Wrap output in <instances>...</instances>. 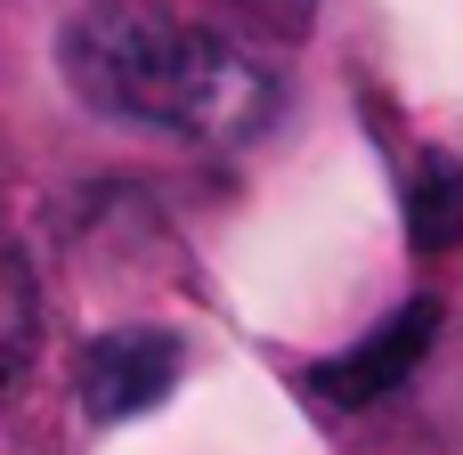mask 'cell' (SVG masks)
Instances as JSON below:
<instances>
[{"label": "cell", "mask_w": 463, "mask_h": 455, "mask_svg": "<svg viewBox=\"0 0 463 455\" xmlns=\"http://www.w3.org/2000/svg\"><path fill=\"white\" fill-rule=\"evenodd\" d=\"M57 65L73 98L106 122H146L179 138H252L277 114L269 65H252L228 33L163 16L146 0H90L57 33Z\"/></svg>", "instance_id": "6da1fadb"}, {"label": "cell", "mask_w": 463, "mask_h": 455, "mask_svg": "<svg viewBox=\"0 0 463 455\" xmlns=\"http://www.w3.org/2000/svg\"><path fill=\"white\" fill-rule=\"evenodd\" d=\"M171 383H179V342L155 334V326H122V334H98L81 350V407H90V423H130V415L163 407Z\"/></svg>", "instance_id": "7a4b0ae2"}, {"label": "cell", "mask_w": 463, "mask_h": 455, "mask_svg": "<svg viewBox=\"0 0 463 455\" xmlns=\"http://www.w3.org/2000/svg\"><path fill=\"white\" fill-rule=\"evenodd\" d=\"M439 342V301H407L391 326H374L358 350H342V358H326L317 374H309V391H326L334 407H374V399H391L415 366H423V350Z\"/></svg>", "instance_id": "3957f363"}, {"label": "cell", "mask_w": 463, "mask_h": 455, "mask_svg": "<svg viewBox=\"0 0 463 455\" xmlns=\"http://www.w3.org/2000/svg\"><path fill=\"white\" fill-rule=\"evenodd\" d=\"M407 236L415 252H448L463 244V163L456 155H423L407 179Z\"/></svg>", "instance_id": "277c9868"}, {"label": "cell", "mask_w": 463, "mask_h": 455, "mask_svg": "<svg viewBox=\"0 0 463 455\" xmlns=\"http://www.w3.org/2000/svg\"><path fill=\"white\" fill-rule=\"evenodd\" d=\"M33 342H41V293H33V269L0 244V391L33 366Z\"/></svg>", "instance_id": "5b68a950"}]
</instances>
